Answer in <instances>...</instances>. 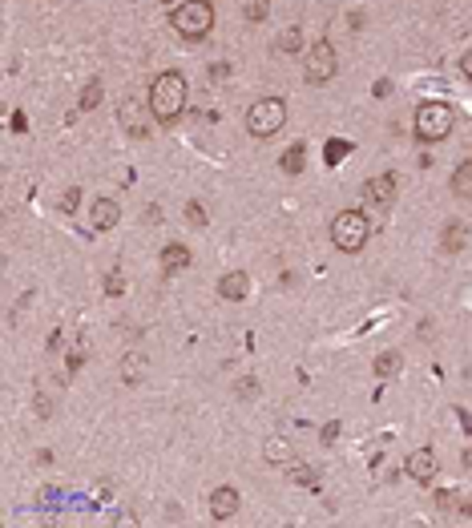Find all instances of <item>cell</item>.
Instances as JSON below:
<instances>
[{"mask_svg":"<svg viewBox=\"0 0 472 528\" xmlns=\"http://www.w3.org/2000/svg\"><path fill=\"white\" fill-rule=\"evenodd\" d=\"M368 234H372V222H368L363 210H339L335 222H331V242H335V250H343V255L363 250V246H368Z\"/></svg>","mask_w":472,"mask_h":528,"instance_id":"7a4b0ae2","label":"cell"},{"mask_svg":"<svg viewBox=\"0 0 472 528\" xmlns=\"http://www.w3.org/2000/svg\"><path fill=\"white\" fill-rule=\"evenodd\" d=\"M158 4H178V0H158Z\"/></svg>","mask_w":472,"mask_h":528,"instance_id":"1f68e13d","label":"cell"},{"mask_svg":"<svg viewBox=\"0 0 472 528\" xmlns=\"http://www.w3.org/2000/svg\"><path fill=\"white\" fill-rule=\"evenodd\" d=\"M77 206H81V190L73 186V190H65V198H61V210H65V214H73Z\"/></svg>","mask_w":472,"mask_h":528,"instance_id":"603a6c76","label":"cell"},{"mask_svg":"<svg viewBox=\"0 0 472 528\" xmlns=\"http://www.w3.org/2000/svg\"><path fill=\"white\" fill-rule=\"evenodd\" d=\"M97 101H101V81H89L81 89V109H93Z\"/></svg>","mask_w":472,"mask_h":528,"instance_id":"ffe728a7","label":"cell"},{"mask_svg":"<svg viewBox=\"0 0 472 528\" xmlns=\"http://www.w3.org/2000/svg\"><path fill=\"white\" fill-rule=\"evenodd\" d=\"M452 133V109L444 101H424L416 109V137L420 142H440Z\"/></svg>","mask_w":472,"mask_h":528,"instance_id":"5b68a950","label":"cell"},{"mask_svg":"<svg viewBox=\"0 0 472 528\" xmlns=\"http://www.w3.org/2000/svg\"><path fill=\"white\" fill-rule=\"evenodd\" d=\"M363 198H368L375 210H391V206H396V177H391V174H375V177H368V186H363Z\"/></svg>","mask_w":472,"mask_h":528,"instance_id":"ba28073f","label":"cell"},{"mask_svg":"<svg viewBox=\"0 0 472 528\" xmlns=\"http://www.w3.org/2000/svg\"><path fill=\"white\" fill-rule=\"evenodd\" d=\"M460 69H464V73H468V77H472V48H468V53H464V61H460Z\"/></svg>","mask_w":472,"mask_h":528,"instance_id":"f546056e","label":"cell"},{"mask_svg":"<svg viewBox=\"0 0 472 528\" xmlns=\"http://www.w3.org/2000/svg\"><path fill=\"white\" fill-rule=\"evenodd\" d=\"M170 25H174V32L186 36V41H202V36L214 29L210 0H182L178 8L170 13Z\"/></svg>","mask_w":472,"mask_h":528,"instance_id":"3957f363","label":"cell"},{"mask_svg":"<svg viewBox=\"0 0 472 528\" xmlns=\"http://www.w3.org/2000/svg\"><path fill=\"white\" fill-rule=\"evenodd\" d=\"M299 45H303V29H287V32L275 41L278 53H299Z\"/></svg>","mask_w":472,"mask_h":528,"instance_id":"e0dca14e","label":"cell"},{"mask_svg":"<svg viewBox=\"0 0 472 528\" xmlns=\"http://www.w3.org/2000/svg\"><path fill=\"white\" fill-rule=\"evenodd\" d=\"M464 242H468V230H464L460 222H452L448 230H444V250H460Z\"/></svg>","mask_w":472,"mask_h":528,"instance_id":"2e32d148","label":"cell"},{"mask_svg":"<svg viewBox=\"0 0 472 528\" xmlns=\"http://www.w3.org/2000/svg\"><path fill=\"white\" fill-rule=\"evenodd\" d=\"M343 154H347V145H343V142H331V145H327V158H331V165H335Z\"/></svg>","mask_w":472,"mask_h":528,"instance_id":"83f0119b","label":"cell"},{"mask_svg":"<svg viewBox=\"0 0 472 528\" xmlns=\"http://www.w3.org/2000/svg\"><path fill=\"white\" fill-rule=\"evenodd\" d=\"M238 387H243V395H259V384H255V379H243Z\"/></svg>","mask_w":472,"mask_h":528,"instance_id":"f1b7e54d","label":"cell"},{"mask_svg":"<svg viewBox=\"0 0 472 528\" xmlns=\"http://www.w3.org/2000/svg\"><path fill=\"white\" fill-rule=\"evenodd\" d=\"M267 460H271V464H287V460H291V448H287L283 440H271V444H267Z\"/></svg>","mask_w":472,"mask_h":528,"instance_id":"d6986e66","label":"cell"},{"mask_svg":"<svg viewBox=\"0 0 472 528\" xmlns=\"http://www.w3.org/2000/svg\"><path fill=\"white\" fill-rule=\"evenodd\" d=\"M464 468H468V472H472V448L464 452Z\"/></svg>","mask_w":472,"mask_h":528,"instance_id":"4dcf8cb0","label":"cell"},{"mask_svg":"<svg viewBox=\"0 0 472 528\" xmlns=\"http://www.w3.org/2000/svg\"><path fill=\"white\" fill-rule=\"evenodd\" d=\"M287 476H291L299 488H319V476H315L307 464H291V472H287Z\"/></svg>","mask_w":472,"mask_h":528,"instance_id":"9a60e30c","label":"cell"},{"mask_svg":"<svg viewBox=\"0 0 472 528\" xmlns=\"http://www.w3.org/2000/svg\"><path fill=\"white\" fill-rule=\"evenodd\" d=\"M238 513V492L234 488H214L210 492V516L214 520H230Z\"/></svg>","mask_w":472,"mask_h":528,"instance_id":"8fae6325","label":"cell"},{"mask_svg":"<svg viewBox=\"0 0 472 528\" xmlns=\"http://www.w3.org/2000/svg\"><path fill=\"white\" fill-rule=\"evenodd\" d=\"M186 222L198 226V230L206 226V214H202V206H198V202H190V206H186Z\"/></svg>","mask_w":472,"mask_h":528,"instance_id":"cb8c5ba5","label":"cell"},{"mask_svg":"<svg viewBox=\"0 0 472 528\" xmlns=\"http://www.w3.org/2000/svg\"><path fill=\"white\" fill-rule=\"evenodd\" d=\"M117 117H121V126L130 129L133 137H146V133H149V117H154V113H149V105L126 97V101H121V109H117Z\"/></svg>","mask_w":472,"mask_h":528,"instance_id":"52a82bcc","label":"cell"},{"mask_svg":"<svg viewBox=\"0 0 472 528\" xmlns=\"http://www.w3.org/2000/svg\"><path fill=\"white\" fill-rule=\"evenodd\" d=\"M186 266H190V250H186L182 242H170V246L162 250V271L178 274V271H186Z\"/></svg>","mask_w":472,"mask_h":528,"instance_id":"4fadbf2b","label":"cell"},{"mask_svg":"<svg viewBox=\"0 0 472 528\" xmlns=\"http://www.w3.org/2000/svg\"><path fill=\"white\" fill-rule=\"evenodd\" d=\"M396 371H400V355L396 351H384L375 359V375H396Z\"/></svg>","mask_w":472,"mask_h":528,"instance_id":"ac0fdd59","label":"cell"},{"mask_svg":"<svg viewBox=\"0 0 472 528\" xmlns=\"http://www.w3.org/2000/svg\"><path fill=\"white\" fill-rule=\"evenodd\" d=\"M267 16V0H250L246 4V20H262Z\"/></svg>","mask_w":472,"mask_h":528,"instance_id":"484cf974","label":"cell"},{"mask_svg":"<svg viewBox=\"0 0 472 528\" xmlns=\"http://www.w3.org/2000/svg\"><path fill=\"white\" fill-rule=\"evenodd\" d=\"M89 222H93V230H114L121 222V206H117L114 198H97L93 210H89Z\"/></svg>","mask_w":472,"mask_h":528,"instance_id":"30bf717a","label":"cell"},{"mask_svg":"<svg viewBox=\"0 0 472 528\" xmlns=\"http://www.w3.org/2000/svg\"><path fill=\"white\" fill-rule=\"evenodd\" d=\"M452 194H456V198H468V202H472V161H460V165H456Z\"/></svg>","mask_w":472,"mask_h":528,"instance_id":"5bb4252c","label":"cell"},{"mask_svg":"<svg viewBox=\"0 0 472 528\" xmlns=\"http://www.w3.org/2000/svg\"><path fill=\"white\" fill-rule=\"evenodd\" d=\"M142 371H146V359H142V355H130V367L121 371V375H126V384H137Z\"/></svg>","mask_w":472,"mask_h":528,"instance_id":"7402d4cb","label":"cell"},{"mask_svg":"<svg viewBox=\"0 0 472 528\" xmlns=\"http://www.w3.org/2000/svg\"><path fill=\"white\" fill-rule=\"evenodd\" d=\"M404 468H407V476H412L416 484H432L436 480V472H440V460H436V452L432 448H420V452L407 456Z\"/></svg>","mask_w":472,"mask_h":528,"instance_id":"9c48e42d","label":"cell"},{"mask_svg":"<svg viewBox=\"0 0 472 528\" xmlns=\"http://www.w3.org/2000/svg\"><path fill=\"white\" fill-rule=\"evenodd\" d=\"M303 77H307V85H327V81L335 77V45H331V41L311 45L307 65H303Z\"/></svg>","mask_w":472,"mask_h":528,"instance_id":"8992f818","label":"cell"},{"mask_svg":"<svg viewBox=\"0 0 472 528\" xmlns=\"http://www.w3.org/2000/svg\"><path fill=\"white\" fill-rule=\"evenodd\" d=\"M283 126H287V105L278 97H262L246 109V133L250 137H275Z\"/></svg>","mask_w":472,"mask_h":528,"instance_id":"277c9868","label":"cell"},{"mask_svg":"<svg viewBox=\"0 0 472 528\" xmlns=\"http://www.w3.org/2000/svg\"><path fill=\"white\" fill-rule=\"evenodd\" d=\"M36 416H41V419H49V416H53V403H49V395H36Z\"/></svg>","mask_w":472,"mask_h":528,"instance_id":"4316f807","label":"cell"},{"mask_svg":"<svg viewBox=\"0 0 472 528\" xmlns=\"http://www.w3.org/2000/svg\"><path fill=\"white\" fill-rule=\"evenodd\" d=\"M186 97H190V89H186V77L182 73H158V77L149 81V113L162 121V126H170V121H178L182 109H186Z\"/></svg>","mask_w":472,"mask_h":528,"instance_id":"6da1fadb","label":"cell"},{"mask_svg":"<svg viewBox=\"0 0 472 528\" xmlns=\"http://www.w3.org/2000/svg\"><path fill=\"white\" fill-rule=\"evenodd\" d=\"M218 290H222V299H230V303H238V299H246V290H250V278H246L243 271H230V274H222V283H218Z\"/></svg>","mask_w":472,"mask_h":528,"instance_id":"7c38bea8","label":"cell"},{"mask_svg":"<svg viewBox=\"0 0 472 528\" xmlns=\"http://www.w3.org/2000/svg\"><path fill=\"white\" fill-rule=\"evenodd\" d=\"M126 290V283H121V271H109L105 274V295H121Z\"/></svg>","mask_w":472,"mask_h":528,"instance_id":"d4e9b609","label":"cell"},{"mask_svg":"<svg viewBox=\"0 0 472 528\" xmlns=\"http://www.w3.org/2000/svg\"><path fill=\"white\" fill-rule=\"evenodd\" d=\"M283 170H287V174H299V170H303V145H295L291 154H283Z\"/></svg>","mask_w":472,"mask_h":528,"instance_id":"44dd1931","label":"cell"}]
</instances>
